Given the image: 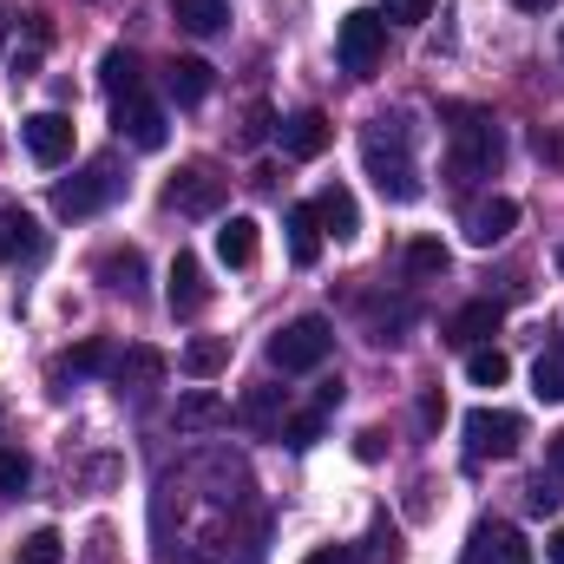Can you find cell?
I'll return each instance as SVG.
<instances>
[{"label":"cell","mask_w":564,"mask_h":564,"mask_svg":"<svg viewBox=\"0 0 564 564\" xmlns=\"http://www.w3.org/2000/svg\"><path fill=\"white\" fill-rule=\"evenodd\" d=\"M545 558H552V564H564V525L552 532V539H545Z\"/></svg>","instance_id":"37"},{"label":"cell","mask_w":564,"mask_h":564,"mask_svg":"<svg viewBox=\"0 0 564 564\" xmlns=\"http://www.w3.org/2000/svg\"><path fill=\"white\" fill-rule=\"evenodd\" d=\"M466 564H539V558H532V545L519 539V525L486 519V525L473 532V552H466Z\"/></svg>","instance_id":"10"},{"label":"cell","mask_w":564,"mask_h":564,"mask_svg":"<svg viewBox=\"0 0 564 564\" xmlns=\"http://www.w3.org/2000/svg\"><path fill=\"white\" fill-rule=\"evenodd\" d=\"M20 564H66V552H59V532H53V525L26 532V539H20Z\"/></svg>","instance_id":"31"},{"label":"cell","mask_w":564,"mask_h":564,"mask_svg":"<svg viewBox=\"0 0 564 564\" xmlns=\"http://www.w3.org/2000/svg\"><path fill=\"white\" fill-rule=\"evenodd\" d=\"M519 440H525V421L506 414V408H473L466 414V453L473 459H506V453H519Z\"/></svg>","instance_id":"7"},{"label":"cell","mask_w":564,"mask_h":564,"mask_svg":"<svg viewBox=\"0 0 564 564\" xmlns=\"http://www.w3.org/2000/svg\"><path fill=\"white\" fill-rule=\"evenodd\" d=\"M224 191H230V177H224L217 164H184V171L164 184V204H171L177 217H210V210L224 204Z\"/></svg>","instance_id":"6"},{"label":"cell","mask_w":564,"mask_h":564,"mask_svg":"<svg viewBox=\"0 0 564 564\" xmlns=\"http://www.w3.org/2000/svg\"><path fill=\"white\" fill-rule=\"evenodd\" d=\"M33 486V459L20 446H0V499H20Z\"/></svg>","instance_id":"29"},{"label":"cell","mask_w":564,"mask_h":564,"mask_svg":"<svg viewBox=\"0 0 564 564\" xmlns=\"http://www.w3.org/2000/svg\"><path fill=\"white\" fill-rule=\"evenodd\" d=\"M512 224H519V204H512V197H486V204L466 210V243H473V250H492V243L512 237Z\"/></svg>","instance_id":"11"},{"label":"cell","mask_w":564,"mask_h":564,"mask_svg":"<svg viewBox=\"0 0 564 564\" xmlns=\"http://www.w3.org/2000/svg\"><path fill=\"white\" fill-rule=\"evenodd\" d=\"M335 139V126L322 119V112H295V119H282V151L289 158H322Z\"/></svg>","instance_id":"16"},{"label":"cell","mask_w":564,"mask_h":564,"mask_svg":"<svg viewBox=\"0 0 564 564\" xmlns=\"http://www.w3.org/2000/svg\"><path fill=\"white\" fill-rule=\"evenodd\" d=\"M164 93H171L177 106H204V99H210V66H204V59H171V66H164Z\"/></svg>","instance_id":"19"},{"label":"cell","mask_w":564,"mask_h":564,"mask_svg":"<svg viewBox=\"0 0 564 564\" xmlns=\"http://www.w3.org/2000/svg\"><path fill=\"white\" fill-rule=\"evenodd\" d=\"M552 466H558V473H564V426H558V433H552Z\"/></svg>","instance_id":"38"},{"label":"cell","mask_w":564,"mask_h":564,"mask_svg":"<svg viewBox=\"0 0 564 564\" xmlns=\"http://www.w3.org/2000/svg\"><path fill=\"white\" fill-rule=\"evenodd\" d=\"M0 46H7V26H0Z\"/></svg>","instance_id":"40"},{"label":"cell","mask_w":564,"mask_h":564,"mask_svg":"<svg viewBox=\"0 0 564 564\" xmlns=\"http://www.w3.org/2000/svg\"><path fill=\"white\" fill-rule=\"evenodd\" d=\"M341 73L348 79H368L375 66H381V53H388V20L375 13V7H355L348 20H341Z\"/></svg>","instance_id":"5"},{"label":"cell","mask_w":564,"mask_h":564,"mask_svg":"<svg viewBox=\"0 0 564 564\" xmlns=\"http://www.w3.org/2000/svg\"><path fill=\"white\" fill-rule=\"evenodd\" d=\"M282 224H289V263H295V270H308V263L322 257V224H315V210H308V204H295Z\"/></svg>","instance_id":"21"},{"label":"cell","mask_w":564,"mask_h":564,"mask_svg":"<svg viewBox=\"0 0 564 564\" xmlns=\"http://www.w3.org/2000/svg\"><path fill=\"white\" fill-rule=\"evenodd\" d=\"M302 564H355V552H348V545H315Z\"/></svg>","instance_id":"36"},{"label":"cell","mask_w":564,"mask_h":564,"mask_svg":"<svg viewBox=\"0 0 564 564\" xmlns=\"http://www.w3.org/2000/svg\"><path fill=\"white\" fill-rule=\"evenodd\" d=\"M126 164L119 158H93L86 171H73L66 184H53V210L59 217H99V210H112L119 197H126Z\"/></svg>","instance_id":"2"},{"label":"cell","mask_w":564,"mask_h":564,"mask_svg":"<svg viewBox=\"0 0 564 564\" xmlns=\"http://www.w3.org/2000/svg\"><path fill=\"white\" fill-rule=\"evenodd\" d=\"M466 375H473V388H506L512 361H506L499 348H466Z\"/></svg>","instance_id":"27"},{"label":"cell","mask_w":564,"mask_h":564,"mask_svg":"<svg viewBox=\"0 0 564 564\" xmlns=\"http://www.w3.org/2000/svg\"><path fill=\"white\" fill-rule=\"evenodd\" d=\"M224 361H230V341H224V335H197V341H184V375L210 381Z\"/></svg>","instance_id":"26"},{"label":"cell","mask_w":564,"mask_h":564,"mask_svg":"<svg viewBox=\"0 0 564 564\" xmlns=\"http://www.w3.org/2000/svg\"><path fill=\"white\" fill-rule=\"evenodd\" d=\"M499 158H506V139H499V126H492V119L466 112V119L453 126V151H446V171H453L459 184H473V177H492V171H499Z\"/></svg>","instance_id":"3"},{"label":"cell","mask_w":564,"mask_h":564,"mask_svg":"<svg viewBox=\"0 0 564 564\" xmlns=\"http://www.w3.org/2000/svg\"><path fill=\"white\" fill-rule=\"evenodd\" d=\"M381 20H394V26H421V20H433V0H388Z\"/></svg>","instance_id":"35"},{"label":"cell","mask_w":564,"mask_h":564,"mask_svg":"<svg viewBox=\"0 0 564 564\" xmlns=\"http://www.w3.org/2000/svg\"><path fill=\"white\" fill-rule=\"evenodd\" d=\"M164 355L158 348H119V361H112V388H158L164 381Z\"/></svg>","instance_id":"18"},{"label":"cell","mask_w":564,"mask_h":564,"mask_svg":"<svg viewBox=\"0 0 564 564\" xmlns=\"http://www.w3.org/2000/svg\"><path fill=\"white\" fill-rule=\"evenodd\" d=\"M20 139L33 151V164H66V158H73V119H66V112H33V119L20 126Z\"/></svg>","instance_id":"9"},{"label":"cell","mask_w":564,"mask_h":564,"mask_svg":"<svg viewBox=\"0 0 564 564\" xmlns=\"http://www.w3.org/2000/svg\"><path fill=\"white\" fill-rule=\"evenodd\" d=\"M361 158H368V177L388 204H414L426 184H421V164H414V132L401 119H375L368 139H361Z\"/></svg>","instance_id":"1"},{"label":"cell","mask_w":564,"mask_h":564,"mask_svg":"<svg viewBox=\"0 0 564 564\" xmlns=\"http://www.w3.org/2000/svg\"><path fill=\"white\" fill-rule=\"evenodd\" d=\"M171 20H177L184 33H197V40H210V33H224V20H230V7H224V0H171Z\"/></svg>","instance_id":"22"},{"label":"cell","mask_w":564,"mask_h":564,"mask_svg":"<svg viewBox=\"0 0 564 564\" xmlns=\"http://www.w3.org/2000/svg\"><path fill=\"white\" fill-rule=\"evenodd\" d=\"M328 355H335L328 315H295L282 335H270V361H276L282 375H308V368H322Z\"/></svg>","instance_id":"4"},{"label":"cell","mask_w":564,"mask_h":564,"mask_svg":"<svg viewBox=\"0 0 564 564\" xmlns=\"http://www.w3.org/2000/svg\"><path fill=\"white\" fill-rule=\"evenodd\" d=\"M322 426H328V408H302V414H282V440L302 453V446L322 440Z\"/></svg>","instance_id":"30"},{"label":"cell","mask_w":564,"mask_h":564,"mask_svg":"<svg viewBox=\"0 0 564 564\" xmlns=\"http://www.w3.org/2000/svg\"><path fill=\"white\" fill-rule=\"evenodd\" d=\"M112 126L139 144V151H164V139H171V126H164V106H151L144 93H132V99H112Z\"/></svg>","instance_id":"8"},{"label":"cell","mask_w":564,"mask_h":564,"mask_svg":"<svg viewBox=\"0 0 564 564\" xmlns=\"http://www.w3.org/2000/svg\"><path fill=\"white\" fill-rule=\"evenodd\" d=\"M315 224H322V237H335V243H348L355 230H361V210H355V191H341V184H328L315 204Z\"/></svg>","instance_id":"15"},{"label":"cell","mask_w":564,"mask_h":564,"mask_svg":"<svg viewBox=\"0 0 564 564\" xmlns=\"http://www.w3.org/2000/svg\"><path fill=\"white\" fill-rule=\"evenodd\" d=\"M99 282L119 289V295H139L144 289V257L139 250H106V257H99Z\"/></svg>","instance_id":"23"},{"label":"cell","mask_w":564,"mask_h":564,"mask_svg":"<svg viewBox=\"0 0 564 564\" xmlns=\"http://www.w3.org/2000/svg\"><path fill=\"white\" fill-rule=\"evenodd\" d=\"M243 421H250V426H282V401H276V388H257V394L243 401Z\"/></svg>","instance_id":"33"},{"label":"cell","mask_w":564,"mask_h":564,"mask_svg":"<svg viewBox=\"0 0 564 564\" xmlns=\"http://www.w3.org/2000/svg\"><path fill=\"white\" fill-rule=\"evenodd\" d=\"M99 86H106L112 99H132V93L144 86V79H139V59H132L126 46H112V53L99 59Z\"/></svg>","instance_id":"25"},{"label":"cell","mask_w":564,"mask_h":564,"mask_svg":"<svg viewBox=\"0 0 564 564\" xmlns=\"http://www.w3.org/2000/svg\"><path fill=\"white\" fill-rule=\"evenodd\" d=\"M512 7H525V13H545V7H558V0H512Z\"/></svg>","instance_id":"39"},{"label":"cell","mask_w":564,"mask_h":564,"mask_svg":"<svg viewBox=\"0 0 564 564\" xmlns=\"http://www.w3.org/2000/svg\"><path fill=\"white\" fill-rule=\"evenodd\" d=\"M525 506H532L539 519H552V512L564 506V486H558V479H545V473H539V479L525 486Z\"/></svg>","instance_id":"34"},{"label":"cell","mask_w":564,"mask_h":564,"mask_svg":"<svg viewBox=\"0 0 564 564\" xmlns=\"http://www.w3.org/2000/svg\"><path fill=\"white\" fill-rule=\"evenodd\" d=\"M230 421V401L224 394H210V388H191V394H177V433H210V426Z\"/></svg>","instance_id":"17"},{"label":"cell","mask_w":564,"mask_h":564,"mask_svg":"<svg viewBox=\"0 0 564 564\" xmlns=\"http://www.w3.org/2000/svg\"><path fill=\"white\" fill-rule=\"evenodd\" d=\"M217 257H224L230 270H250V263H257V224H250V217H230V224L217 230Z\"/></svg>","instance_id":"24"},{"label":"cell","mask_w":564,"mask_h":564,"mask_svg":"<svg viewBox=\"0 0 564 564\" xmlns=\"http://www.w3.org/2000/svg\"><path fill=\"white\" fill-rule=\"evenodd\" d=\"M40 224L26 210H0V263H20V257H40Z\"/></svg>","instance_id":"20"},{"label":"cell","mask_w":564,"mask_h":564,"mask_svg":"<svg viewBox=\"0 0 564 564\" xmlns=\"http://www.w3.org/2000/svg\"><path fill=\"white\" fill-rule=\"evenodd\" d=\"M112 361H119V348L93 335V341H79L73 355L53 361V381H59V394H66V381H86V375H106V381H112Z\"/></svg>","instance_id":"14"},{"label":"cell","mask_w":564,"mask_h":564,"mask_svg":"<svg viewBox=\"0 0 564 564\" xmlns=\"http://www.w3.org/2000/svg\"><path fill=\"white\" fill-rule=\"evenodd\" d=\"M558 263H564V250H558Z\"/></svg>","instance_id":"42"},{"label":"cell","mask_w":564,"mask_h":564,"mask_svg":"<svg viewBox=\"0 0 564 564\" xmlns=\"http://www.w3.org/2000/svg\"><path fill=\"white\" fill-rule=\"evenodd\" d=\"M401 263H408V276H421V282L426 276H446V243H440V237H414Z\"/></svg>","instance_id":"28"},{"label":"cell","mask_w":564,"mask_h":564,"mask_svg":"<svg viewBox=\"0 0 564 564\" xmlns=\"http://www.w3.org/2000/svg\"><path fill=\"white\" fill-rule=\"evenodd\" d=\"M499 322H506L499 302H466V308L446 322V341H453V348H486V341L499 335Z\"/></svg>","instance_id":"13"},{"label":"cell","mask_w":564,"mask_h":564,"mask_svg":"<svg viewBox=\"0 0 564 564\" xmlns=\"http://www.w3.org/2000/svg\"><path fill=\"white\" fill-rule=\"evenodd\" d=\"M558 53H564V33H558Z\"/></svg>","instance_id":"41"},{"label":"cell","mask_w":564,"mask_h":564,"mask_svg":"<svg viewBox=\"0 0 564 564\" xmlns=\"http://www.w3.org/2000/svg\"><path fill=\"white\" fill-rule=\"evenodd\" d=\"M164 302H171V315H204V302H210V282H204V263H197L191 250H177Z\"/></svg>","instance_id":"12"},{"label":"cell","mask_w":564,"mask_h":564,"mask_svg":"<svg viewBox=\"0 0 564 564\" xmlns=\"http://www.w3.org/2000/svg\"><path fill=\"white\" fill-rule=\"evenodd\" d=\"M539 388V401H564V348H552V355H539V375H532Z\"/></svg>","instance_id":"32"}]
</instances>
